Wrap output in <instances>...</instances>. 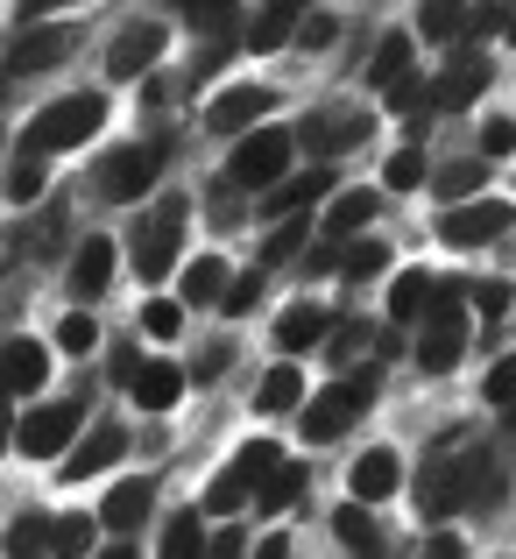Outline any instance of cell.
<instances>
[{"label":"cell","instance_id":"obj_1","mask_svg":"<svg viewBox=\"0 0 516 559\" xmlns=\"http://www.w3.org/2000/svg\"><path fill=\"white\" fill-rule=\"evenodd\" d=\"M99 128H107V99H99V93H71V99H57V107H43L36 121H28L22 156L43 164L50 150H79V142H93Z\"/></svg>","mask_w":516,"mask_h":559},{"label":"cell","instance_id":"obj_2","mask_svg":"<svg viewBox=\"0 0 516 559\" xmlns=\"http://www.w3.org/2000/svg\"><path fill=\"white\" fill-rule=\"evenodd\" d=\"M375 390H382V369H353V376H340L326 396H319V404H304V439H319V447H326V439H340L347 425L361 418L368 404H375Z\"/></svg>","mask_w":516,"mask_h":559},{"label":"cell","instance_id":"obj_3","mask_svg":"<svg viewBox=\"0 0 516 559\" xmlns=\"http://www.w3.org/2000/svg\"><path fill=\"white\" fill-rule=\"evenodd\" d=\"M290 156H298V135H290V128H255V135L233 142L227 178H233V191H269V185H284Z\"/></svg>","mask_w":516,"mask_h":559},{"label":"cell","instance_id":"obj_4","mask_svg":"<svg viewBox=\"0 0 516 559\" xmlns=\"http://www.w3.org/2000/svg\"><path fill=\"white\" fill-rule=\"evenodd\" d=\"M276 467H284L276 439H248V447H241V461H233L227 475H219L213 489H205V510H213V518H233L241 503H255V496H262V481H269Z\"/></svg>","mask_w":516,"mask_h":559},{"label":"cell","instance_id":"obj_5","mask_svg":"<svg viewBox=\"0 0 516 559\" xmlns=\"http://www.w3.org/2000/svg\"><path fill=\"white\" fill-rule=\"evenodd\" d=\"M79 418H85L79 396H64V404H43V411H28V418L14 425V447H22L28 461H57L64 447H79Z\"/></svg>","mask_w":516,"mask_h":559},{"label":"cell","instance_id":"obj_6","mask_svg":"<svg viewBox=\"0 0 516 559\" xmlns=\"http://www.w3.org/2000/svg\"><path fill=\"white\" fill-rule=\"evenodd\" d=\"M177 248H184V199H164V213L135 227V270L156 284L177 270Z\"/></svg>","mask_w":516,"mask_h":559},{"label":"cell","instance_id":"obj_7","mask_svg":"<svg viewBox=\"0 0 516 559\" xmlns=\"http://www.w3.org/2000/svg\"><path fill=\"white\" fill-rule=\"evenodd\" d=\"M509 205L503 199H467V205H446V219H439V241L446 248H489L509 234Z\"/></svg>","mask_w":516,"mask_h":559},{"label":"cell","instance_id":"obj_8","mask_svg":"<svg viewBox=\"0 0 516 559\" xmlns=\"http://www.w3.org/2000/svg\"><path fill=\"white\" fill-rule=\"evenodd\" d=\"M177 150V142H135V150H121V156H107V170H99V191L107 199H142L156 178H164V156Z\"/></svg>","mask_w":516,"mask_h":559},{"label":"cell","instance_id":"obj_9","mask_svg":"<svg viewBox=\"0 0 516 559\" xmlns=\"http://www.w3.org/2000/svg\"><path fill=\"white\" fill-rule=\"evenodd\" d=\"M164 57V22H128L107 50V79L128 85V79H149V64Z\"/></svg>","mask_w":516,"mask_h":559},{"label":"cell","instance_id":"obj_10","mask_svg":"<svg viewBox=\"0 0 516 559\" xmlns=\"http://www.w3.org/2000/svg\"><path fill=\"white\" fill-rule=\"evenodd\" d=\"M453 475H460V510H503V461L489 447H460Z\"/></svg>","mask_w":516,"mask_h":559},{"label":"cell","instance_id":"obj_11","mask_svg":"<svg viewBox=\"0 0 516 559\" xmlns=\"http://www.w3.org/2000/svg\"><path fill=\"white\" fill-rule=\"evenodd\" d=\"M269 107H276L269 85H227V93L205 107V128H213V135H255V121Z\"/></svg>","mask_w":516,"mask_h":559},{"label":"cell","instance_id":"obj_12","mask_svg":"<svg viewBox=\"0 0 516 559\" xmlns=\"http://www.w3.org/2000/svg\"><path fill=\"white\" fill-rule=\"evenodd\" d=\"M353 142H368V114H312V121L298 128V150L304 156H340V150H353Z\"/></svg>","mask_w":516,"mask_h":559},{"label":"cell","instance_id":"obj_13","mask_svg":"<svg viewBox=\"0 0 516 559\" xmlns=\"http://www.w3.org/2000/svg\"><path fill=\"white\" fill-rule=\"evenodd\" d=\"M149 503H156V481L128 475V481H113V489H107V503H99V524H107L113 538H128L142 518H149Z\"/></svg>","mask_w":516,"mask_h":559},{"label":"cell","instance_id":"obj_14","mask_svg":"<svg viewBox=\"0 0 516 559\" xmlns=\"http://www.w3.org/2000/svg\"><path fill=\"white\" fill-rule=\"evenodd\" d=\"M128 453V432L121 425H93V432L79 439V453H64V481H93L99 467H113Z\"/></svg>","mask_w":516,"mask_h":559},{"label":"cell","instance_id":"obj_15","mask_svg":"<svg viewBox=\"0 0 516 559\" xmlns=\"http://www.w3.org/2000/svg\"><path fill=\"white\" fill-rule=\"evenodd\" d=\"M43 376H50V347L43 341H8L0 347V396L43 390Z\"/></svg>","mask_w":516,"mask_h":559},{"label":"cell","instance_id":"obj_16","mask_svg":"<svg viewBox=\"0 0 516 559\" xmlns=\"http://www.w3.org/2000/svg\"><path fill=\"white\" fill-rule=\"evenodd\" d=\"M489 79H495V64H489V57H453V64H446V79L432 85V107H475V99L489 93Z\"/></svg>","mask_w":516,"mask_h":559},{"label":"cell","instance_id":"obj_17","mask_svg":"<svg viewBox=\"0 0 516 559\" xmlns=\"http://www.w3.org/2000/svg\"><path fill=\"white\" fill-rule=\"evenodd\" d=\"M333 333V319H326V305H290L284 319H276V355L284 361H298L304 347H319Z\"/></svg>","mask_w":516,"mask_h":559},{"label":"cell","instance_id":"obj_18","mask_svg":"<svg viewBox=\"0 0 516 559\" xmlns=\"http://www.w3.org/2000/svg\"><path fill=\"white\" fill-rule=\"evenodd\" d=\"M57 57H71V36H64V28H28V36L8 50V79H28V71H50Z\"/></svg>","mask_w":516,"mask_h":559},{"label":"cell","instance_id":"obj_19","mask_svg":"<svg viewBox=\"0 0 516 559\" xmlns=\"http://www.w3.org/2000/svg\"><path fill=\"white\" fill-rule=\"evenodd\" d=\"M184 369H177V361H142V376H135V404L149 411V418H164V411L177 404V396H184Z\"/></svg>","mask_w":516,"mask_h":559},{"label":"cell","instance_id":"obj_20","mask_svg":"<svg viewBox=\"0 0 516 559\" xmlns=\"http://www.w3.org/2000/svg\"><path fill=\"white\" fill-rule=\"evenodd\" d=\"M418 510L432 524H446L453 510H460V475H453V453H439L432 467H424V481H418Z\"/></svg>","mask_w":516,"mask_h":559},{"label":"cell","instance_id":"obj_21","mask_svg":"<svg viewBox=\"0 0 516 559\" xmlns=\"http://www.w3.org/2000/svg\"><path fill=\"white\" fill-rule=\"evenodd\" d=\"M113 284V241H79V255H71V290L79 298H99V290Z\"/></svg>","mask_w":516,"mask_h":559},{"label":"cell","instance_id":"obj_22","mask_svg":"<svg viewBox=\"0 0 516 559\" xmlns=\"http://www.w3.org/2000/svg\"><path fill=\"white\" fill-rule=\"evenodd\" d=\"M396 481H404V467H396V453H361L353 461V503H382V496H396Z\"/></svg>","mask_w":516,"mask_h":559},{"label":"cell","instance_id":"obj_23","mask_svg":"<svg viewBox=\"0 0 516 559\" xmlns=\"http://www.w3.org/2000/svg\"><path fill=\"white\" fill-rule=\"evenodd\" d=\"M298 404H304L298 361H276V369L262 376V390H255V411H262V418H284V411H298Z\"/></svg>","mask_w":516,"mask_h":559},{"label":"cell","instance_id":"obj_24","mask_svg":"<svg viewBox=\"0 0 516 559\" xmlns=\"http://www.w3.org/2000/svg\"><path fill=\"white\" fill-rule=\"evenodd\" d=\"M333 538H340L353 559L382 552V532H375V518H368V503H340V510H333Z\"/></svg>","mask_w":516,"mask_h":559},{"label":"cell","instance_id":"obj_25","mask_svg":"<svg viewBox=\"0 0 516 559\" xmlns=\"http://www.w3.org/2000/svg\"><path fill=\"white\" fill-rule=\"evenodd\" d=\"M93 532H99V524L85 518V510L50 518V559H93Z\"/></svg>","mask_w":516,"mask_h":559},{"label":"cell","instance_id":"obj_26","mask_svg":"<svg viewBox=\"0 0 516 559\" xmlns=\"http://www.w3.org/2000/svg\"><path fill=\"white\" fill-rule=\"evenodd\" d=\"M227 298V262L219 255H191L184 262V305H219Z\"/></svg>","mask_w":516,"mask_h":559},{"label":"cell","instance_id":"obj_27","mask_svg":"<svg viewBox=\"0 0 516 559\" xmlns=\"http://www.w3.org/2000/svg\"><path fill=\"white\" fill-rule=\"evenodd\" d=\"M424 305H432V270H404L389 284V319L410 326V319H424Z\"/></svg>","mask_w":516,"mask_h":559},{"label":"cell","instance_id":"obj_28","mask_svg":"<svg viewBox=\"0 0 516 559\" xmlns=\"http://www.w3.org/2000/svg\"><path fill=\"white\" fill-rule=\"evenodd\" d=\"M298 22H304V14H298V8H284V0H276V8H262L255 22H248V50H284Z\"/></svg>","mask_w":516,"mask_h":559},{"label":"cell","instance_id":"obj_29","mask_svg":"<svg viewBox=\"0 0 516 559\" xmlns=\"http://www.w3.org/2000/svg\"><path fill=\"white\" fill-rule=\"evenodd\" d=\"M396 79H410V36H382L375 57H368V85H382V93H389Z\"/></svg>","mask_w":516,"mask_h":559},{"label":"cell","instance_id":"obj_30","mask_svg":"<svg viewBox=\"0 0 516 559\" xmlns=\"http://www.w3.org/2000/svg\"><path fill=\"white\" fill-rule=\"evenodd\" d=\"M460 355H467V333H439V326H424V341H418V369H424V376H446Z\"/></svg>","mask_w":516,"mask_h":559},{"label":"cell","instance_id":"obj_31","mask_svg":"<svg viewBox=\"0 0 516 559\" xmlns=\"http://www.w3.org/2000/svg\"><path fill=\"white\" fill-rule=\"evenodd\" d=\"M164 559H205V524H199V510H177V518L164 524Z\"/></svg>","mask_w":516,"mask_h":559},{"label":"cell","instance_id":"obj_32","mask_svg":"<svg viewBox=\"0 0 516 559\" xmlns=\"http://www.w3.org/2000/svg\"><path fill=\"white\" fill-rule=\"evenodd\" d=\"M326 191H333V170H326V164H312V170H298L290 185H276V213H298V205L326 199Z\"/></svg>","mask_w":516,"mask_h":559},{"label":"cell","instance_id":"obj_33","mask_svg":"<svg viewBox=\"0 0 516 559\" xmlns=\"http://www.w3.org/2000/svg\"><path fill=\"white\" fill-rule=\"evenodd\" d=\"M368 219H375V191H340V199L326 205V234H340V241L353 227H368Z\"/></svg>","mask_w":516,"mask_h":559},{"label":"cell","instance_id":"obj_34","mask_svg":"<svg viewBox=\"0 0 516 559\" xmlns=\"http://www.w3.org/2000/svg\"><path fill=\"white\" fill-rule=\"evenodd\" d=\"M8 559H50V518H14L8 524Z\"/></svg>","mask_w":516,"mask_h":559},{"label":"cell","instance_id":"obj_35","mask_svg":"<svg viewBox=\"0 0 516 559\" xmlns=\"http://www.w3.org/2000/svg\"><path fill=\"white\" fill-rule=\"evenodd\" d=\"M304 481H312V475H304V467H276V475L262 481L255 510H269V518H284V510H290V503H298V496H304Z\"/></svg>","mask_w":516,"mask_h":559},{"label":"cell","instance_id":"obj_36","mask_svg":"<svg viewBox=\"0 0 516 559\" xmlns=\"http://www.w3.org/2000/svg\"><path fill=\"white\" fill-rule=\"evenodd\" d=\"M304 234H312V219H298V213H290L284 227H276L269 241H262V270H284L290 255H304Z\"/></svg>","mask_w":516,"mask_h":559},{"label":"cell","instance_id":"obj_37","mask_svg":"<svg viewBox=\"0 0 516 559\" xmlns=\"http://www.w3.org/2000/svg\"><path fill=\"white\" fill-rule=\"evenodd\" d=\"M460 312H467V284H432V305H424V326H439V333H460Z\"/></svg>","mask_w":516,"mask_h":559},{"label":"cell","instance_id":"obj_38","mask_svg":"<svg viewBox=\"0 0 516 559\" xmlns=\"http://www.w3.org/2000/svg\"><path fill=\"white\" fill-rule=\"evenodd\" d=\"M481 178H489V164H453V170H439V178H432V191L446 205H467L481 191Z\"/></svg>","mask_w":516,"mask_h":559},{"label":"cell","instance_id":"obj_39","mask_svg":"<svg viewBox=\"0 0 516 559\" xmlns=\"http://www.w3.org/2000/svg\"><path fill=\"white\" fill-rule=\"evenodd\" d=\"M382 185H389V191H418V185H432V170H424L418 150H396L389 164H382Z\"/></svg>","mask_w":516,"mask_h":559},{"label":"cell","instance_id":"obj_40","mask_svg":"<svg viewBox=\"0 0 516 559\" xmlns=\"http://www.w3.org/2000/svg\"><path fill=\"white\" fill-rule=\"evenodd\" d=\"M382 262H389V248H382V241H340V270L347 276H375Z\"/></svg>","mask_w":516,"mask_h":559},{"label":"cell","instance_id":"obj_41","mask_svg":"<svg viewBox=\"0 0 516 559\" xmlns=\"http://www.w3.org/2000/svg\"><path fill=\"white\" fill-rule=\"evenodd\" d=\"M333 36H340V14H304L298 22V50H333Z\"/></svg>","mask_w":516,"mask_h":559},{"label":"cell","instance_id":"obj_42","mask_svg":"<svg viewBox=\"0 0 516 559\" xmlns=\"http://www.w3.org/2000/svg\"><path fill=\"white\" fill-rule=\"evenodd\" d=\"M93 341H99V326L85 312H71L64 326H57V347H64V355H93Z\"/></svg>","mask_w":516,"mask_h":559},{"label":"cell","instance_id":"obj_43","mask_svg":"<svg viewBox=\"0 0 516 559\" xmlns=\"http://www.w3.org/2000/svg\"><path fill=\"white\" fill-rule=\"evenodd\" d=\"M255 305H262V270H255V276H241V284H227L219 312H227V319H241V312H255Z\"/></svg>","mask_w":516,"mask_h":559},{"label":"cell","instance_id":"obj_44","mask_svg":"<svg viewBox=\"0 0 516 559\" xmlns=\"http://www.w3.org/2000/svg\"><path fill=\"white\" fill-rule=\"evenodd\" d=\"M177 326H184V298H149V305H142V333H177Z\"/></svg>","mask_w":516,"mask_h":559},{"label":"cell","instance_id":"obj_45","mask_svg":"<svg viewBox=\"0 0 516 559\" xmlns=\"http://www.w3.org/2000/svg\"><path fill=\"white\" fill-rule=\"evenodd\" d=\"M481 396H489L495 411H509V404H516V355H503V361L489 369V390H481Z\"/></svg>","mask_w":516,"mask_h":559},{"label":"cell","instance_id":"obj_46","mask_svg":"<svg viewBox=\"0 0 516 559\" xmlns=\"http://www.w3.org/2000/svg\"><path fill=\"white\" fill-rule=\"evenodd\" d=\"M418 28H424L432 43H453L467 22H460V8H418Z\"/></svg>","mask_w":516,"mask_h":559},{"label":"cell","instance_id":"obj_47","mask_svg":"<svg viewBox=\"0 0 516 559\" xmlns=\"http://www.w3.org/2000/svg\"><path fill=\"white\" fill-rule=\"evenodd\" d=\"M184 22L205 28V36H241V14H233V8H191Z\"/></svg>","mask_w":516,"mask_h":559},{"label":"cell","instance_id":"obj_48","mask_svg":"<svg viewBox=\"0 0 516 559\" xmlns=\"http://www.w3.org/2000/svg\"><path fill=\"white\" fill-rule=\"evenodd\" d=\"M368 333H375L368 319H347V326H340V341H333V361H340V376H347V355H361V347H368Z\"/></svg>","mask_w":516,"mask_h":559},{"label":"cell","instance_id":"obj_49","mask_svg":"<svg viewBox=\"0 0 516 559\" xmlns=\"http://www.w3.org/2000/svg\"><path fill=\"white\" fill-rule=\"evenodd\" d=\"M516 150V121H503V114H495L489 128H481V156H509Z\"/></svg>","mask_w":516,"mask_h":559},{"label":"cell","instance_id":"obj_50","mask_svg":"<svg viewBox=\"0 0 516 559\" xmlns=\"http://www.w3.org/2000/svg\"><path fill=\"white\" fill-rule=\"evenodd\" d=\"M36 191H43V164H28V156H22V170L8 178V199H14V205H28Z\"/></svg>","mask_w":516,"mask_h":559},{"label":"cell","instance_id":"obj_51","mask_svg":"<svg viewBox=\"0 0 516 559\" xmlns=\"http://www.w3.org/2000/svg\"><path fill=\"white\" fill-rule=\"evenodd\" d=\"M467 305H475V312H509V284H475V290H467Z\"/></svg>","mask_w":516,"mask_h":559},{"label":"cell","instance_id":"obj_52","mask_svg":"<svg viewBox=\"0 0 516 559\" xmlns=\"http://www.w3.org/2000/svg\"><path fill=\"white\" fill-rule=\"evenodd\" d=\"M213 213H219L213 227H233V219H241V199H233V178H219V185H213Z\"/></svg>","mask_w":516,"mask_h":559},{"label":"cell","instance_id":"obj_53","mask_svg":"<svg viewBox=\"0 0 516 559\" xmlns=\"http://www.w3.org/2000/svg\"><path fill=\"white\" fill-rule=\"evenodd\" d=\"M135 376H142V355H135V347H121V355H113V382L135 390Z\"/></svg>","mask_w":516,"mask_h":559},{"label":"cell","instance_id":"obj_54","mask_svg":"<svg viewBox=\"0 0 516 559\" xmlns=\"http://www.w3.org/2000/svg\"><path fill=\"white\" fill-rule=\"evenodd\" d=\"M205 559H248V538H241V532L213 538V546H205Z\"/></svg>","mask_w":516,"mask_h":559},{"label":"cell","instance_id":"obj_55","mask_svg":"<svg viewBox=\"0 0 516 559\" xmlns=\"http://www.w3.org/2000/svg\"><path fill=\"white\" fill-rule=\"evenodd\" d=\"M424 559H467V546H460V538H453V532H439L432 546H424Z\"/></svg>","mask_w":516,"mask_h":559},{"label":"cell","instance_id":"obj_56","mask_svg":"<svg viewBox=\"0 0 516 559\" xmlns=\"http://www.w3.org/2000/svg\"><path fill=\"white\" fill-rule=\"evenodd\" d=\"M304 270H312V276H326V270H340V248H312V255H304Z\"/></svg>","mask_w":516,"mask_h":559},{"label":"cell","instance_id":"obj_57","mask_svg":"<svg viewBox=\"0 0 516 559\" xmlns=\"http://www.w3.org/2000/svg\"><path fill=\"white\" fill-rule=\"evenodd\" d=\"M219 369H227V341H219V347H205V355H199V369H191V376H219Z\"/></svg>","mask_w":516,"mask_h":559},{"label":"cell","instance_id":"obj_58","mask_svg":"<svg viewBox=\"0 0 516 559\" xmlns=\"http://www.w3.org/2000/svg\"><path fill=\"white\" fill-rule=\"evenodd\" d=\"M255 559H290V538H262V546H255Z\"/></svg>","mask_w":516,"mask_h":559},{"label":"cell","instance_id":"obj_59","mask_svg":"<svg viewBox=\"0 0 516 559\" xmlns=\"http://www.w3.org/2000/svg\"><path fill=\"white\" fill-rule=\"evenodd\" d=\"M93 559H135V546L121 538V546H107V552H93Z\"/></svg>","mask_w":516,"mask_h":559},{"label":"cell","instance_id":"obj_60","mask_svg":"<svg viewBox=\"0 0 516 559\" xmlns=\"http://www.w3.org/2000/svg\"><path fill=\"white\" fill-rule=\"evenodd\" d=\"M503 36H509V43H516V8H509V14H503Z\"/></svg>","mask_w":516,"mask_h":559},{"label":"cell","instance_id":"obj_61","mask_svg":"<svg viewBox=\"0 0 516 559\" xmlns=\"http://www.w3.org/2000/svg\"><path fill=\"white\" fill-rule=\"evenodd\" d=\"M509 453H516V425H509Z\"/></svg>","mask_w":516,"mask_h":559}]
</instances>
